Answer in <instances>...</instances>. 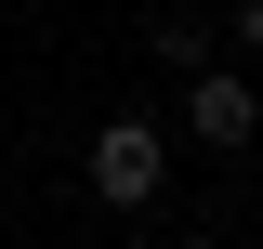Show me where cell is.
I'll list each match as a JSON object with an SVG mask.
<instances>
[{
  "instance_id": "cell-1",
  "label": "cell",
  "mask_w": 263,
  "mask_h": 249,
  "mask_svg": "<svg viewBox=\"0 0 263 249\" xmlns=\"http://www.w3.org/2000/svg\"><path fill=\"white\" fill-rule=\"evenodd\" d=\"M79 171H92L105 210H145V197L171 184V131H158V118H105L92 144H79Z\"/></svg>"
},
{
  "instance_id": "cell-2",
  "label": "cell",
  "mask_w": 263,
  "mask_h": 249,
  "mask_svg": "<svg viewBox=\"0 0 263 249\" xmlns=\"http://www.w3.org/2000/svg\"><path fill=\"white\" fill-rule=\"evenodd\" d=\"M250 131H263V92L237 79V66H197V79H184V144H211V157H237Z\"/></svg>"
},
{
  "instance_id": "cell-3",
  "label": "cell",
  "mask_w": 263,
  "mask_h": 249,
  "mask_svg": "<svg viewBox=\"0 0 263 249\" xmlns=\"http://www.w3.org/2000/svg\"><path fill=\"white\" fill-rule=\"evenodd\" d=\"M145 53H158V66H171V79H197V66H224V39L197 27V13H171V27H158V39H145Z\"/></svg>"
},
{
  "instance_id": "cell-4",
  "label": "cell",
  "mask_w": 263,
  "mask_h": 249,
  "mask_svg": "<svg viewBox=\"0 0 263 249\" xmlns=\"http://www.w3.org/2000/svg\"><path fill=\"white\" fill-rule=\"evenodd\" d=\"M224 39H237V53H263V0H237V13H224Z\"/></svg>"
},
{
  "instance_id": "cell-5",
  "label": "cell",
  "mask_w": 263,
  "mask_h": 249,
  "mask_svg": "<svg viewBox=\"0 0 263 249\" xmlns=\"http://www.w3.org/2000/svg\"><path fill=\"white\" fill-rule=\"evenodd\" d=\"M184 249H224V236H184Z\"/></svg>"
}]
</instances>
